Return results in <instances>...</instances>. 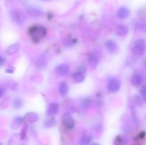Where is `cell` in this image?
<instances>
[{
	"label": "cell",
	"instance_id": "obj_22",
	"mask_svg": "<svg viewBox=\"0 0 146 145\" xmlns=\"http://www.w3.org/2000/svg\"><path fill=\"white\" fill-rule=\"evenodd\" d=\"M4 63H5V60H4V58H1V57H0V66L2 65Z\"/></svg>",
	"mask_w": 146,
	"mask_h": 145
},
{
	"label": "cell",
	"instance_id": "obj_19",
	"mask_svg": "<svg viewBox=\"0 0 146 145\" xmlns=\"http://www.w3.org/2000/svg\"><path fill=\"white\" fill-rule=\"evenodd\" d=\"M140 93H141V95L143 101L146 102V85L142 87L141 91H140Z\"/></svg>",
	"mask_w": 146,
	"mask_h": 145
},
{
	"label": "cell",
	"instance_id": "obj_20",
	"mask_svg": "<svg viewBox=\"0 0 146 145\" xmlns=\"http://www.w3.org/2000/svg\"><path fill=\"white\" fill-rule=\"evenodd\" d=\"M22 105V101L20 99H16L14 102V106L16 108H19Z\"/></svg>",
	"mask_w": 146,
	"mask_h": 145
},
{
	"label": "cell",
	"instance_id": "obj_24",
	"mask_svg": "<svg viewBox=\"0 0 146 145\" xmlns=\"http://www.w3.org/2000/svg\"><path fill=\"white\" fill-rule=\"evenodd\" d=\"M91 145H100V144H98V143H93V144H91Z\"/></svg>",
	"mask_w": 146,
	"mask_h": 145
},
{
	"label": "cell",
	"instance_id": "obj_2",
	"mask_svg": "<svg viewBox=\"0 0 146 145\" xmlns=\"http://www.w3.org/2000/svg\"><path fill=\"white\" fill-rule=\"evenodd\" d=\"M121 88V82L115 78H111L108 80L107 89L111 92H116Z\"/></svg>",
	"mask_w": 146,
	"mask_h": 145
},
{
	"label": "cell",
	"instance_id": "obj_15",
	"mask_svg": "<svg viewBox=\"0 0 146 145\" xmlns=\"http://www.w3.org/2000/svg\"><path fill=\"white\" fill-rule=\"evenodd\" d=\"M68 85L66 82H61L59 85V93L61 95L64 96L68 93Z\"/></svg>",
	"mask_w": 146,
	"mask_h": 145
},
{
	"label": "cell",
	"instance_id": "obj_10",
	"mask_svg": "<svg viewBox=\"0 0 146 145\" xmlns=\"http://www.w3.org/2000/svg\"><path fill=\"white\" fill-rule=\"evenodd\" d=\"M68 65H65V64H61V65H58L56 68V72L57 75L59 76H64L65 75L67 72H68Z\"/></svg>",
	"mask_w": 146,
	"mask_h": 145
},
{
	"label": "cell",
	"instance_id": "obj_9",
	"mask_svg": "<svg viewBox=\"0 0 146 145\" xmlns=\"http://www.w3.org/2000/svg\"><path fill=\"white\" fill-rule=\"evenodd\" d=\"M63 124H64V127L68 129H73L75 126V122H74V119L70 116H66L64 118Z\"/></svg>",
	"mask_w": 146,
	"mask_h": 145
},
{
	"label": "cell",
	"instance_id": "obj_6",
	"mask_svg": "<svg viewBox=\"0 0 146 145\" xmlns=\"http://www.w3.org/2000/svg\"><path fill=\"white\" fill-rule=\"evenodd\" d=\"M106 48L107 51L111 54H114L115 53L118 52V47L116 43L113 40H108L106 42Z\"/></svg>",
	"mask_w": 146,
	"mask_h": 145
},
{
	"label": "cell",
	"instance_id": "obj_3",
	"mask_svg": "<svg viewBox=\"0 0 146 145\" xmlns=\"http://www.w3.org/2000/svg\"><path fill=\"white\" fill-rule=\"evenodd\" d=\"M145 50V42L143 39H138L134 43L132 51L135 55H141L143 53Z\"/></svg>",
	"mask_w": 146,
	"mask_h": 145
},
{
	"label": "cell",
	"instance_id": "obj_26",
	"mask_svg": "<svg viewBox=\"0 0 146 145\" xmlns=\"http://www.w3.org/2000/svg\"><path fill=\"white\" fill-rule=\"evenodd\" d=\"M0 145H2V144H1V142H0Z\"/></svg>",
	"mask_w": 146,
	"mask_h": 145
},
{
	"label": "cell",
	"instance_id": "obj_12",
	"mask_svg": "<svg viewBox=\"0 0 146 145\" xmlns=\"http://www.w3.org/2000/svg\"><path fill=\"white\" fill-rule=\"evenodd\" d=\"M115 32L118 34V36H125L128 33V27L125 25H123V24H120L118 26L116 27V29H115Z\"/></svg>",
	"mask_w": 146,
	"mask_h": 145
},
{
	"label": "cell",
	"instance_id": "obj_5",
	"mask_svg": "<svg viewBox=\"0 0 146 145\" xmlns=\"http://www.w3.org/2000/svg\"><path fill=\"white\" fill-rule=\"evenodd\" d=\"M11 15L13 21L19 23V24H22L24 20H25L24 15L19 10H14V11H12L11 13Z\"/></svg>",
	"mask_w": 146,
	"mask_h": 145
},
{
	"label": "cell",
	"instance_id": "obj_23",
	"mask_svg": "<svg viewBox=\"0 0 146 145\" xmlns=\"http://www.w3.org/2000/svg\"><path fill=\"white\" fill-rule=\"evenodd\" d=\"M3 93H4V90H3L2 88H0V97L2 96Z\"/></svg>",
	"mask_w": 146,
	"mask_h": 145
},
{
	"label": "cell",
	"instance_id": "obj_25",
	"mask_svg": "<svg viewBox=\"0 0 146 145\" xmlns=\"http://www.w3.org/2000/svg\"><path fill=\"white\" fill-rule=\"evenodd\" d=\"M133 145H141V144H134Z\"/></svg>",
	"mask_w": 146,
	"mask_h": 145
},
{
	"label": "cell",
	"instance_id": "obj_18",
	"mask_svg": "<svg viewBox=\"0 0 146 145\" xmlns=\"http://www.w3.org/2000/svg\"><path fill=\"white\" fill-rule=\"evenodd\" d=\"M56 124V122L55 120H54V118H48V119H46L45 122V123H44V126L46 127H51L54 126V125Z\"/></svg>",
	"mask_w": 146,
	"mask_h": 145
},
{
	"label": "cell",
	"instance_id": "obj_8",
	"mask_svg": "<svg viewBox=\"0 0 146 145\" xmlns=\"http://www.w3.org/2000/svg\"><path fill=\"white\" fill-rule=\"evenodd\" d=\"M144 80V78L143 76L141 74H134L133 75V77L131 78V85L134 87H139L141 84L143 82Z\"/></svg>",
	"mask_w": 146,
	"mask_h": 145
},
{
	"label": "cell",
	"instance_id": "obj_13",
	"mask_svg": "<svg viewBox=\"0 0 146 145\" xmlns=\"http://www.w3.org/2000/svg\"><path fill=\"white\" fill-rule=\"evenodd\" d=\"M92 140V136L88 134H85L81 136L79 142V145H88Z\"/></svg>",
	"mask_w": 146,
	"mask_h": 145
},
{
	"label": "cell",
	"instance_id": "obj_1",
	"mask_svg": "<svg viewBox=\"0 0 146 145\" xmlns=\"http://www.w3.org/2000/svg\"><path fill=\"white\" fill-rule=\"evenodd\" d=\"M46 32V28L43 26H34L29 29V34L36 42L45 36Z\"/></svg>",
	"mask_w": 146,
	"mask_h": 145
},
{
	"label": "cell",
	"instance_id": "obj_17",
	"mask_svg": "<svg viewBox=\"0 0 146 145\" xmlns=\"http://www.w3.org/2000/svg\"><path fill=\"white\" fill-rule=\"evenodd\" d=\"M26 117H27V120L30 122H35L38 119V115L36 113H34V112H30V113L27 114Z\"/></svg>",
	"mask_w": 146,
	"mask_h": 145
},
{
	"label": "cell",
	"instance_id": "obj_7",
	"mask_svg": "<svg viewBox=\"0 0 146 145\" xmlns=\"http://www.w3.org/2000/svg\"><path fill=\"white\" fill-rule=\"evenodd\" d=\"M130 14H131V11H130L129 9L125 7H120L117 11V16L120 19H125L129 16Z\"/></svg>",
	"mask_w": 146,
	"mask_h": 145
},
{
	"label": "cell",
	"instance_id": "obj_11",
	"mask_svg": "<svg viewBox=\"0 0 146 145\" xmlns=\"http://www.w3.org/2000/svg\"><path fill=\"white\" fill-rule=\"evenodd\" d=\"M58 111V104L56 103V102H53L51 103L48 105V108H47V115H54L56 114H57Z\"/></svg>",
	"mask_w": 146,
	"mask_h": 145
},
{
	"label": "cell",
	"instance_id": "obj_4",
	"mask_svg": "<svg viewBox=\"0 0 146 145\" xmlns=\"http://www.w3.org/2000/svg\"><path fill=\"white\" fill-rule=\"evenodd\" d=\"M88 63L92 67L97 66L100 61V54L97 51H91L88 55Z\"/></svg>",
	"mask_w": 146,
	"mask_h": 145
},
{
	"label": "cell",
	"instance_id": "obj_14",
	"mask_svg": "<svg viewBox=\"0 0 146 145\" xmlns=\"http://www.w3.org/2000/svg\"><path fill=\"white\" fill-rule=\"evenodd\" d=\"M72 78L76 82H81L85 79V76L83 72H76L72 75Z\"/></svg>",
	"mask_w": 146,
	"mask_h": 145
},
{
	"label": "cell",
	"instance_id": "obj_21",
	"mask_svg": "<svg viewBox=\"0 0 146 145\" xmlns=\"http://www.w3.org/2000/svg\"><path fill=\"white\" fill-rule=\"evenodd\" d=\"M141 28L142 29V31H145L146 32V21H144L142 24L141 25Z\"/></svg>",
	"mask_w": 146,
	"mask_h": 145
},
{
	"label": "cell",
	"instance_id": "obj_16",
	"mask_svg": "<svg viewBox=\"0 0 146 145\" xmlns=\"http://www.w3.org/2000/svg\"><path fill=\"white\" fill-rule=\"evenodd\" d=\"M113 145H127V139L125 136L119 135L115 138Z\"/></svg>",
	"mask_w": 146,
	"mask_h": 145
}]
</instances>
